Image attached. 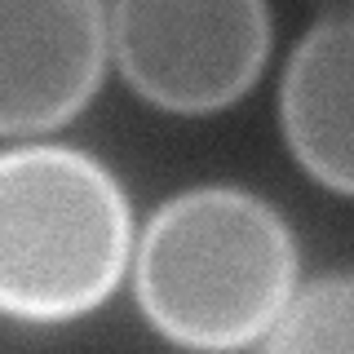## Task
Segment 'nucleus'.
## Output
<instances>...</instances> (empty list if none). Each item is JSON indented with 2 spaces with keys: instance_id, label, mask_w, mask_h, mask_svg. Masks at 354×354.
I'll return each mask as SVG.
<instances>
[{
  "instance_id": "1",
  "label": "nucleus",
  "mask_w": 354,
  "mask_h": 354,
  "mask_svg": "<svg viewBox=\"0 0 354 354\" xmlns=\"http://www.w3.org/2000/svg\"><path fill=\"white\" fill-rule=\"evenodd\" d=\"M292 230L235 186L169 199L138 243L133 288L155 332L191 350H243L270 332L292 297Z\"/></svg>"
},
{
  "instance_id": "2",
  "label": "nucleus",
  "mask_w": 354,
  "mask_h": 354,
  "mask_svg": "<svg viewBox=\"0 0 354 354\" xmlns=\"http://www.w3.org/2000/svg\"><path fill=\"white\" fill-rule=\"evenodd\" d=\"M129 248V199L106 164L71 147L0 151V315H88L115 292Z\"/></svg>"
},
{
  "instance_id": "3",
  "label": "nucleus",
  "mask_w": 354,
  "mask_h": 354,
  "mask_svg": "<svg viewBox=\"0 0 354 354\" xmlns=\"http://www.w3.org/2000/svg\"><path fill=\"white\" fill-rule=\"evenodd\" d=\"M111 49L147 102L204 115L239 102L270 53L266 0H115Z\"/></svg>"
},
{
  "instance_id": "4",
  "label": "nucleus",
  "mask_w": 354,
  "mask_h": 354,
  "mask_svg": "<svg viewBox=\"0 0 354 354\" xmlns=\"http://www.w3.org/2000/svg\"><path fill=\"white\" fill-rule=\"evenodd\" d=\"M102 71V0H0V138L66 124Z\"/></svg>"
},
{
  "instance_id": "5",
  "label": "nucleus",
  "mask_w": 354,
  "mask_h": 354,
  "mask_svg": "<svg viewBox=\"0 0 354 354\" xmlns=\"http://www.w3.org/2000/svg\"><path fill=\"white\" fill-rule=\"evenodd\" d=\"M350 14H332L292 49L279 88L288 147L315 182L337 195H350Z\"/></svg>"
},
{
  "instance_id": "6",
  "label": "nucleus",
  "mask_w": 354,
  "mask_h": 354,
  "mask_svg": "<svg viewBox=\"0 0 354 354\" xmlns=\"http://www.w3.org/2000/svg\"><path fill=\"white\" fill-rule=\"evenodd\" d=\"M266 346L274 354H346L350 350V274L315 279L274 315Z\"/></svg>"
}]
</instances>
